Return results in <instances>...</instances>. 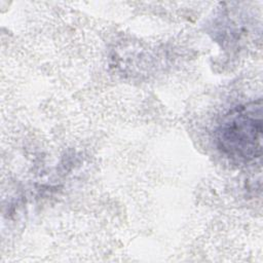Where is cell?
<instances>
[{"instance_id": "6da1fadb", "label": "cell", "mask_w": 263, "mask_h": 263, "mask_svg": "<svg viewBox=\"0 0 263 263\" xmlns=\"http://www.w3.org/2000/svg\"><path fill=\"white\" fill-rule=\"evenodd\" d=\"M216 140L219 149L229 157L251 160L261 155V100L230 111L220 123Z\"/></svg>"}]
</instances>
